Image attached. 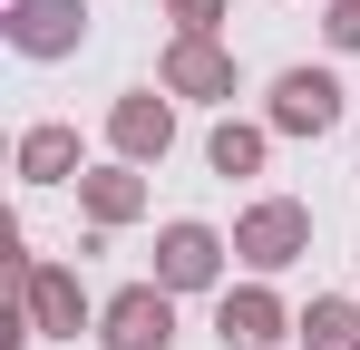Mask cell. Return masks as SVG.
<instances>
[{
  "label": "cell",
  "instance_id": "1",
  "mask_svg": "<svg viewBox=\"0 0 360 350\" xmlns=\"http://www.w3.org/2000/svg\"><path fill=\"white\" fill-rule=\"evenodd\" d=\"M302 243H311V214H302V205H253V214L234 224V253L253 263V273H283Z\"/></svg>",
  "mask_w": 360,
  "mask_h": 350
},
{
  "label": "cell",
  "instance_id": "2",
  "mask_svg": "<svg viewBox=\"0 0 360 350\" xmlns=\"http://www.w3.org/2000/svg\"><path fill=\"white\" fill-rule=\"evenodd\" d=\"M176 341V302H166V283H136L108 302V350H166Z\"/></svg>",
  "mask_w": 360,
  "mask_h": 350
},
{
  "label": "cell",
  "instance_id": "3",
  "mask_svg": "<svg viewBox=\"0 0 360 350\" xmlns=\"http://www.w3.org/2000/svg\"><path fill=\"white\" fill-rule=\"evenodd\" d=\"M331 117H341V88H331L321 68H283V78H273V127H283V136H321Z\"/></svg>",
  "mask_w": 360,
  "mask_h": 350
},
{
  "label": "cell",
  "instance_id": "4",
  "mask_svg": "<svg viewBox=\"0 0 360 350\" xmlns=\"http://www.w3.org/2000/svg\"><path fill=\"white\" fill-rule=\"evenodd\" d=\"M78 30H88L78 0H10V39H20L30 58H68V49H78Z\"/></svg>",
  "mask_w": 360,
  "mask_h": 350
},
{
  "label": "cell",
  "instance_id": "5",
  "mask_svg": "<svg viewBox=\"0 0 360 350\" xmlns=\"http://www.w3.org/2000/svg\"><path fill=\"white\" fill-rule=\"evenodd\" d=\"M214 263H224V243H214L205 224H166V243H156V283L166 292H205Z\"/></svg>",
  "mask_w": 360,
  "mask_h": 350
},
{
  "label": "cell",
  "instance_id": "6",
  "mask_svg": "<svg viewBox=\"0 0 360 350\" xmlns=\"http://www.w3.org/2000/svg\"><path fill=\"white\" fill-rule=\"evenodd\" d=\"M166 88L176 98H234V58L214 49V39H176L166 49Z\"/></svg>",
  "mask_w": 360,
  "mask_h": 350
},
{
  "label": "cell",
  "instance_id": "7",
  "mask_svg": "<svg viewBox=\"0 0 360 350\" xmlns=\"http://www.w3.org/2000/svg\"><path fill=\"white\" fill-rule=\"evenodd\" d=\"M214 331H224V350H273L283 341V302H273V292H224Z\"/></svg>",
  "mask_w": 360,
  "mask_h": 350
},
{
  "label": "cell",
  "instance_id": "8",
  "mask_svg": "<svg viewBox=\"0 0 360 350\" xmlns=\"http://www.w3.org/2000/svg\"><path fill=\"white\" fill-rule=\"evenodd\" d=\"M108 136H117V156L136 166V156H166L176 117H166V98H117V117H108Z\"/></svg>",
  "mask_w": 360,
  "mask_h": 350
},
{
  "label": "cell",
  "instance_id": "9",
  "mask_svg": "<svg viewBox=\"0 0 360 350\" xmlns=\"http://www.w3.org/2000/svg\"><path fill=\"white\" fill-rule=\"evenodd\" d=\"M30 321H39V331H88V292H78V273H30Z\"/></svg>",
  "mask_w": 360,
  "mask_h": 350
},
{
  "label": "cell",
  "instance_id": "10",
  "mask_svg": "<svg viewBox=\"0 0 360 350\" xmlns=\"http://www.w3.org/2000/svg\"><path fill=\"white\" fill-rule=\"evenodd\" d=\"M68 166H78V136H68V127H30V136H20V175H30V185H59Z\"/></svg>",
  "mask_w": 360,
  "mask_h": 350
},
{
  "label": "cell",
  "instance_id": "11",
  "mask_svg": "<svg viewBox=\"0 0 360 350\" xmlns=\"http://www.w3.org/2000/svg\"><path fill=\"white\" fill-rule=\"evenodd\" d=\"M78 195H88V214H98V224H127V214L146 205V185H136V175H127V166H108V175H88Z\"/></svg>",
  "mask_w": 360,
  "mask_h": 350
},
{
  "label": "cell",
  "instance_id": "12",
  "mask_svg": "<svg viewBox=\"0 0 360 350\" xmlns=\"http://www.w3.org/2000/svg\"><path fill=\"white\" fill-rule=\"evenodd\" d=\"M302 350H360V311L351 302H311L302 311Z\"/></svg>",
  "mask_w": 360,
  "mask_h": 350
},
{
  "label": "cell",
  "instance_id": "13",
  "mask_svg": "<svg viewBox=\"0 0 360 350\" xmlns=\"http://www.w3.org/2000/svg\"><path fill=\"white\" fill-rule=\"evenodd\" d=\"M263 166V136L253 127H214V175H253Z\"/></svg>",
  "mask_w": 360,
  "mask_h": 350
},
{
  "label": "cell",
  "instance_id": "14",
  "mask_svg": "<svg viewBox=\"0 0 360 350\" xmlns=\"http://www.w3.org/2000/svg\"><path fill=\"white\" fill-rule=\"evenodd\" d=\"M166 10H176V20H185V39H205V30L224 20V0H166Z\"/></svg>",
  "mask_w": 360,
  "mask_h": 350
},
{
  "label": "cell",
  "instance_id": "15",
  "mask_svg": "<svg viewBox=\"0 0 360 350\" xmlns=\"http://www.w3.org/2000/svg\"><path fill=\"white\" fill-rule=\"evenodd\" d=\"M331 49H360V0H331Z\"/></svg>",
  "mask_w": 360,
  "mask_h": 350
}]
</instances>
